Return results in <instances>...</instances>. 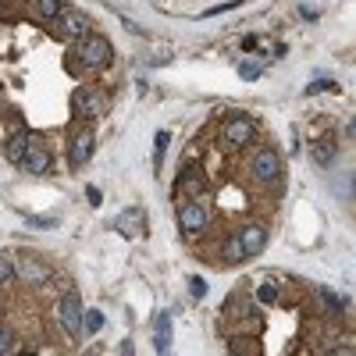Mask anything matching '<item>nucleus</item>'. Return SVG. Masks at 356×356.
Wrapping results in <instances>:
<instances>
[{
    "label": "nucleus",
    "instance_id": "nucleus-2",
    "mask_svg": "<svg viewBox=\"0 0 356 356\" xmlns=\"http://www.w3.org/2000/svg\"><path fill=\"white\" fill-rule=\"evenodd\" d=\"M86 29H90V22H86V14L82 11H72V8H61V14L54 18V36L57 39H78V36H86Z\"/></svg>",
    "mask_w": 356,
    "mask_h": 356
},
{
    "label": "nucleus",
    "instance_id": "nucleus-12",
    "mask_svg": "<svg viewBox=\"0 0 356 356\" xmlns=\"http://www.w3.org/2000/svg\"><path fill=\"white\" fill-rule=\"evenodd\" d=\"M154 346H157V353L171 349V310L157 313V321H154Z\"/></svg>",
    "mask_w": 356,
    "mask_h": 356
},
{
    "label": "nucleus",
    "instance_id": "nucleus-23",
    "mask_svg": "<svg viewBox=\"0 0 356 356\" xmlns=\"http://www.w3.org/2000/svg\"><path fill=\"white\" fill-rule=\"evenodd\" d=\"M317 292H321V300L328 303V310H331V313H342V300H339V296H335V292H331V289H324V285H321Z\"/></svg>",
    "mask_w": 356,
    "mask_h": 356
},
{
    "label": "nucleus",
    "instance_id": "nucleus-9",
    "mask_svg": "<svg viewBox=\"0 0 356 356\" xmlns=\"http://www.w3.org/2000/svg\"><path fill=\"white\" fill-rule=\"evenodd\" d=\"M175 193H193V196L203 193V171H200L196 164H185L182 171H178V178H175Z\"/></svg>",
    "mask_w": 356,
    "mask_h": 356
},
{
    "label": "nucleus",
    "instance_id": "nucleus-13",
    "mask_svg": "<svg viewBox=\"0 0 356 356\" xmlns=\"http://www.w3.org/2000/svg\"><path fill=\"white\" fill-rule=\"evenodd\" d=\"M72 103H75L78 114H100V111H103V96H100L96 90H78V93L72 96Z\"/></svg>",
    "mask_w": 356,
    "mask_h": 356
},
{
    "label": "nucleus",
    "instance_id": "nucleus-22",
    "mask_svg": "<svg viewBox=\"0 0 356 356\" xmlns=\"http://www.w3.org/2000/svg\"><path fill=\"white\" fill-rule=\"evenodd\" d=\"M82 324H86L90 331H100L103 328V313L100 310H86V313H82Z\"/></svg>",
    "mask_w": 356,
    "mask_h": 356
},
{
    "label": "nucleus",
    "instance_id": "nucleus-5",
    "mask_svg": "<svg viewBox=\"0 0 356 356\" xmlns=\"http://www.w3.org/2000/svg\"><path fill=\"white\" fill-rule=\"evenodd\" d=\"M178 224H182L185 235H200L203 228H207V207L200 200H185L178 207Z\"/></svg>",
    "mask_w": 356,
    "mask_h": 356
},
{
    "label": "nucleus",
    "instance_id": "nucleus-10",
    "mask_svg": "<svg viewBox=\"0 0 356 356\" xmlns=\"http://www.w3.org/2000/svg\"><path fill=\"white\" fill-rule=\"evenodd\" d=\"M18 275H22L29 285H43L50 278V267L39 264L36 257H18Z\"/></svg>",
    "mask_w": 356,
    "mask_h": 356
},
{
    "label": "nucleus",
    "instance_id": "nucleus-31",
    "mask_svg": "<svg viewBox=\"0 0 356 356\" xmlns=\"http://www.w3.org/2000/svg\"><path fill=\"white\" fill-rule=\"evenodd\" d=\"M8 4H11V0H0V8H8Z\"/></svg>",
    "mask_w": 356,
    "mask_h": 356
},
{
    "label": "nucleus",
    "instance_id": "nucleus-30",
    "mask_svg": "<svg viewBox=\"0 0 356 356\" xmlns=\"http://www.w3.org/2000/svg\"><path fill=\"white\" fill-rule=\"evenodd\" d=\"M90 203H93V207H100V203H103V200H100V189H96V185H90Z\"/></svg>",
    "mask_w": 356,
    "mask_h": 356
},
{
    "label": "nucleus",
    "instance_id": "nucleus-15",
    "mask_svg": "<svg viewBox=\"0 0 356 356\" xmlns=\"http://www.w3.org/2000/svg\"><path fill=\"white\" fill-rule=\"evenodd\" d=\"M143 224H146V214L139 211V207H132V211H125V214L118 218V232H121V235H136Z\"/></svg>",
    "mask_w": 356,
    "mask_h": 356
},
{
    "label": "nucleus",
    "instance_id": "nucleus-14",
    "mask_svg": "<svg viewBox=\"0 0 356 356\" xmlns=\"http://www.w3.org/2000/svg\"><path fill=\"white\" fill-rule=\"evenodd\" d=\"M29 136L25 132H14L11 139H8V146H4V157L11 160V164H22V157H25V150H29Z\"/></svg>",
    "mask_w": 356,
    "mask_h": 356
},
{
    "label": "nucleus",
    "instance_id": "nucleus-19",
    "mask_svg": "<svg viewBox=\"0 0 356 356\" xmlns=\"http://www.w3.org/2000/svg\"><path fill=\"white\" fill-rule=\"evenodd\" d=\"M228 349H232V353H242V356H249V353H260V346H257L253 339H235V342H228Z\"/></svg>",
    "mask_w": 356,
    "mask_h": 356
},
{
    "label": "nucleus",
    "instance_id": "nucleus-24",
    "mask_svg": "<svg viewBox=\"0 0 356 356\" xmlns=\"http://www.w3.org/2000/svg\"><path fill=\"white\" fill-rule=\"evenodd\" d=\"M157 146H154V160H157V167H160V160H164V150H167V143H171V136L167 132H157V139H154Z\"/></svg>",
    "mask_w": 356,
    "mask_h": 356
},
{
    "label": "nucleus",
    "instance_id": "nucleus-21",
    "mask_svg": "<svg viewBox=\"0 0 356 356\" xmlns=\"http://www.w3.org/2000/svg\"><path fill=\"white\" fill-rule=\"evenodd\" d=\"M306 93H339V82H331V78H317V82H310V90Z\"/></svg>",
    "mask_w": 356,
    "mask_h": 356
},
{
    "label": "nucleus",
    "instance_id": "nucleus-29",
    "mask_svg": "<svg viewBox=\"0 0 356 356\" xmlns=\"http://www.w3.org/2000/svg\"><path fill=\"white\" fill-rule=\"evenodd\" d=\"M57 218H29V228H54Z\"/></svg>",
    "mask_w": 356,
    "mask_h": 356
},
{
    "label": "nucleus",
    "instance_id": "nucleus-6",
    "mask_svg": "<svg viewBox=\"0 0 356 356\" xmlns=\"http://www.w3.org/2000/svg\"><path fill=\"white\" fill-rule=\"evenodd\" d=\"M239 249H242V260L246 257H257L260 249H264V242H267V228L260 224V221H249V224H242L239 228Z\"/></svg>",
    "mask_w": 356,
    "mask_h": 356
},
{
    "label": "nucleus",
    "instance_id": "nucleus-3",
    "mask_svg": "<svg viewBox=\"0 0 356 356\" xmlns=\"http://www.w3.org/2000/svg\"><path fill=\"white\" fill-rule=\"evenodd\" d=\"M82 313H86V310H82L78 292H68V296L57 303V321L65 324V331L72 335V339H78V335H82Z\"/></svg>",
    "mask_w": 356,
    "mask_h": 356
},
{
    "label": "nucleus",
    "instance_id": "nucleus-11",
    "mask_svg": "<svg viewBox=\"0 0 356 356\" xmlns=\"http://www.w3.org/2000/svg\"><path fill=\"white\" fill-rule=\"evenodd\" d=\"M22 167H25L29 175H47V171H50V154L43 150V146L29 143V150H25V157H22Z\"/></svg>",
    "mask_w": 356,
    "mask_h": 356
},
{
    "label": "nucleus",
    "instance_id": "nucleus-28",
    "mask_svg": "<svg viewBox=\"0 0 356 356\" xmlns=\"http://www.w3.org/2000/svg\"><path fill=\"white\" fill-rule=\"evenodd\" d=\"M189 289H193V296H196V300H203V296H207V282H203V278H193V282H189Z\"/></svg>",
    "mask_w": 356,
    "mask_h": 356
},
{
    "label": "nucleus",
    "instance_id": "nucleus-17",
    "mask_svg": "<svg viewBox=\"0 0 356 356\" xmlns=\"http://www.w3.org/2000/svg\"><path fill=\"white\" fill-rule=\"evenodd\" d=\"M260 61H242V65H239V75L246 78V82H253V78H260Z\"/></svg>",
    "mask_w": 356,
    "mask_h": 356
},
{
    "label": "nucleus",
    "instance_id": "nucleus-8",
    "mask_svg": "<svg viewBox=\"0 0 356 356\" xmlns=\"http://www.w3.org/2000/svg\"><path fill=\"white\" fill-rule=\"evenodd\" d=\"M93 143H96L93 129H78V132L72 136V146H68V160H72V167H82V164L93 157Z\"/></svg>",
    "mask_w": 356,
    "mask_h": 356
},
{
    "label": "nucleus",
    "instance_id": "nucleus-26",
    "mask_svg": "<svg viewBox=\"0 0 356 356\" xmlns=\"http://www.w3.org/2000/svg\"><path fill=\"white\" fill-rule=\"evenodd\" d=\"M224 260H228V264H239V260H242V249H239V239H232V242L224 246Z\"/></svg>",
    "mask_w": 356,
    "mask_h": 356
},
{
    "label": "nucleus",
    "instance_id": "nucleus-25",
    "mask_svg": "<svg viewBox=\"0 0 356 356\" xmlns=\"http://www.w3.org/2000/svg\"><path fill=\"white\" fill-rule=\"evenodd\" d=\"M0 353H14V331L11 328H0Z\"/></svg>",
    "mask_w": 356,
    "mask_h": 356
},
{
    "label": "nucleus",
    "instance_id": "nucleus-7",
    "mask_svg": "<svg viewBox=\"0 0 356 356\" xmlns=\"http://www.w3.org/2000/svg\"><path fill=\"white\" fill-rule=\"evenodd\" d=\"M253 178L257 182H278V175H282V157L275 154V150H257V157H253Z\"/></svg>",
    "mask_w": 356,
    "mask_h": 356
},
{
    "label": "nucleus",
    "instance_id": "nucleus-1",
    "mask_svg": "<svg viewBox=\"0 0 356 356\" xmlns=\"http://www.w3.org/2000/svg\"><path fill=\"white\" fill-rule=\"evenodd\" d=\"M114 57V50H111V43L103 36H96V32H86L82 36V43H78V61L86 68H103L107 61Z\"/></svg>",
    "mask_w": 356,
    "mask_h": 356
},
{
    "label": "nucleus",
    "instance_id": "nucleus-18",
    "mask_svg": "<svg viewBox=\"0 0 356 356\" xmlns=\"http://www.w3.org/2000/svg\"><path fill=\"white\" fill-rule=\"evenodd\" d=\"M36 11L43 18H57L61 14V0H36Z\"/></svg>",
    "mask_w": 356,
    "mask_h": 356
},
{
    "label": "nucleus",
    "instance_id": "nucleus-16",
    "mask_svg": "<svg viewBox=\"0 0 356 356\" xmlns=\"http://www.w3.org/2000/svg\"><path fill=\"white\" fill-rule=\"evenodd\" d=\"M335 154H339V143L335 139H321V143H313V160L317 164H331Z\"/></svg>",
    "mask_w": 356,
    "mask_h": 356
},
{
    "label": "nucleus",
    "instance_id": "nucleus-27",
    "mask_svg": "<svg viewBox=\"0 0 356 356\" xmlns=\"http://www.w3.org/2000/svg\"><path fill=\"white\" fill-rule=\"evenodd\" d=\"M14 278V267H11V260L8 257H0V285H8Z\"/></svg>",
    "mask_w": 356,
    "mask_h": 356
},
{
    "label": "nucleus",
    "instance_id": "nucleus-20",
    "mask_svg": "<svg viewBox=\"0 0 356 356\" xmlns=\"http://www.w3.org/2000/svg\"><path fill=\"white\" fill-rule=\"evenodd\" d=\"M278 296H282V289H278V285H271V282L257 289V300H260V303H275Z\"/></svg>",
    "mask_w": 356,
    "mask_h": 356
},
{
    "label": "nucleus",
    "instance_id": "nucleus-4",
    "mask_svg": "<svg viewBox=\"0 0 356 356\" xmlns=\"http://www.w3.org/2000/svg\"><path fill=\"white\" fill-rule=\"evenodd\" d=\"M253 136H257V121L246 118V114H232V118L224 121V129H221V139L228 146H246Z\"/></svg>",
    "mask_w": 356,
    "mask_h": 356
}]
</instances>
